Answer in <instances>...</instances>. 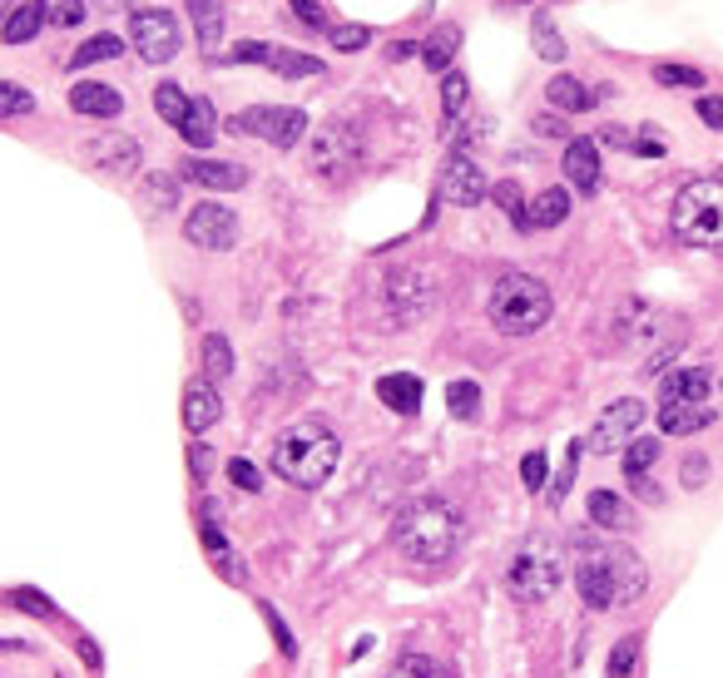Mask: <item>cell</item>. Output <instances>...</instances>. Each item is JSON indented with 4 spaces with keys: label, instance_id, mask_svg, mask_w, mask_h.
<instances>
[{
    "label": "cell",
    "instance_id": "obj_8",
    "mask_svg": "<svg viewBox=\"0 0 723 678\" xmlns=\"http://www.w3.org/2000/svg\"><path fill=\"white\" fill-rule=\"evenodd\" d=\"M233 130L253 134V140H268L273 149H292L308 134V114L292 105H253L233 119Z\"/></svg>",
    "mask_w": 723,
    "mask_h": 678
},
{
    "label": "cell",
    "instance_id": "obj_39",
    "mask_svg": "<svg viewBox=\"0 0 723 678\" xmlns=\"http://www.w3.org/2000/svg\"><path fill=\"white\" fill-rule=\"evenodd\" d=\"M446 407H451V416L471 421L475 407H481V387H475V382H451V387H446Z\"/></svg>",
    "mask_w": 723,
    "mask_h": 678
},
{
    "label": "cell",
    "instance_id": "obj_38",
    "mask_svg": "<svg viewBox=\"0 0 723 678\" xmlns=\"http://www.w3.org/2000/svg\"><path fill=\"white\" fill-rule=\"evenodd\" d=\"M442 109H446V130H451L456 119H461V109H466V75H461V70H446V80H442Z\"/></svg>",
    "mask_w": 723,
    "mask_h": 678
},
{
    "label": "cell",
    "instance_id": "obj_9",
    "mask_svg": "<svg viewBox=\"0 0 723 678\" xmlns=\"http://www.w3.org/2000/svg\"><path fill=\"white\" fill-rule=\"evenodd\" d=\"M130 40L149 65H169L173 55H179V45H184V35H179V21H173L169 11H134Z\"/></svg>",
    "mask_w": 723,
    "mask_h": 678
},
{
    "label": "cell",
    "instance_id": "obj_56",
    "mask_svg": "<svg viewBox=\"0 0 723 678\" xmlns=\"http://www.w3.org/2000/svg\"><path fill=\"white\" fill-rule=\"evenodd\" d=\"M635 154H649V159H659V154H664V144L649 140V134H644V140H635Z\"/></svg>",
    "mask_w": 723,
    "mask_h": 678
},
{
    "label": "cell",
    "instance_id": "obj_59",
    "mask_svg": "<svg viewBox=\"0 0 723 678\" xmlns=\"http://www.w3.org/2000/svg\"><path fill=\"white\" fill-rule=\"evenodd\" d=\"M411 50H417V45H411V40H397V45H391V60H407Z\"/></svg>",
    "mask_w": 723,
    "mask_h": 678
},
{
    "label": "cell",
    "instance_id": "obj_48",
    "mask_svg": "<svg viewBox=\"0 0 723 678\" xmlns=\"http://www.w3.org/2000/svg\"><path fill=\"white\" fill-rule=\"evenodd\" d=\"M263 619H268L273 639H278V654H282V658H298V639H292V629L278 619V609H273V604H263Z\"/></svg>",
    "mask_w": 723,
    "mask_h": 678
},
{
    "label": "cell",
    "instance_id": "obj_25",
    "mask_svg": "<svg viewBox=\"0 0 723 678\" xmlns=\"http://www.w3.org/2000/svg\"><path fill=\"white\" fill-rule=\"evenodd\" d=\"M565 218H570V189H545V194L530 204L526 223L530 228H555V223H565Z\"/></svg>",
    "mask_w": 723,
    "mask_h": 678
},
{
    "label": "cell",
    "instance_id": "obj_6",
    "mask_svg": "<svg viewBox=\"0 0 723 678\" xmlns=\"http://www.w3.org/2000/svg\"><path fill=\"white\" fill-rule=\"evenodd\" d=\"M674 238L689 249H719L723 243V179H694L674 198Z\"/></svg>",
    "mask_w": 723,
    "mask_h": 678
},
{
    "label": "cell",
    "instance_id": "obj_53",
    "mask_svg": "<svg viewBox=\"0 0 723 678\" xmlns=\"http://www.w3.org/2000/svg\"><path fill=\"white\" fill-rule=\"evenodd\" d=\"M189 465H194V481H208V471H214V456H208V446H189Z\"/></svg>",
    "mask_w": 723,
    "mask_h": 678
},
{
    "label": "cell",
    "instance_id": "obj_32",
    "mask_svg": "<svg viewBox=\"0 0 723 678\" xmlns=\"http://www.w3.org/2000/svg\"><path fill=\"white\" fill-rule=\"evenodd\" d=\"M119 50H124V40H119L115 31H105V35H89V40L80 45L75 55H70V65L80 70V65H95V60H115Z\"/></svg>",
    "mask_w": 723,
    "mask_h": 678
},
{
    "label": "cell",
    "instance_id": "obj_1",
    "mask_svg": "<svg viewBox=\"0 0 723 678\" xmlns=\"http://www.w3.org/2000/svg\"><path fill=\"white\" fill-rule=\"evenodd\" d=\"M466 540V520L451 500L442 496H421L411 506L397 510L391 520V545L407 555L411 565H446Z\"/></svg>",
    "mask_w": 723,
    "mask_h": 678
},
{
    "label": "cell",
    "instance_id": "obj_23",
    "mask_svg": "<svg viewBox=\"0 0 723 678\" xmlns=\"http://www.w3.org/2000/svg\"><path fill=\"white\" fill-rule=\"evenodd\" d=\"M713 421L709 401H689V407H659V431L670 436H689V431H703Z\"/></svg>",
    "mask_w": 723,
    "mask_h": 678
},
{
    "label": "cell",
    "instance_id": "obj_10",
    "mask_svg": "<svg viewBox=\"0 0 723 678\" xmlns=\"http://www.w3.org/2000/svg\"><path fill=\"white\" fill-rule=\"evenodd\" d=\"M184 238L194 243V249H204V253H228L238 243V218H233V208H224V204H198L194 214H189V223H184Z\"/></svg>",
    "mask_w": 723,
    "mask_h": 678
},
{
    "label": "cell",
    "instance_id": "obj_22",
    "mask_svg": "<svg viewBox=\"0 0 723 678\" xmlns=\"http://www.w3.org/2000/svg\"><path fill=\"white\" fill-rule=\"evenodd\" d=\"M377 397L387 401L397 416H411V411L421 407V377H411V372H391V377L377 382Z\"/></svg>",
    "mask_w": 723,
    "mask_h": 678
},
{
    "label": "cell",
    "instance_id": "obj_51",
    "mask_svg": "<svg viewBox=\"0 0 723 678\" xmlns=\"http://www.w3.org/2000/svg\"><path fill=\"white\" fill-rule=\"evenodd\" d=\"M520 481H526V491H545V451H530L520 461Z\"/></svg>",
    "mask_w": 723,
    "mask_h": 678
},
{
    "label": "cell",
    "instance_id": "obj_34",
    "mask_svg": "<svg viewBox=\"0 0 723 678\" xmlns=\"http://www.w3.org/2000/svg\"><path fill=\"white\" fill-rule=\"evenodd\" d=\"M154 109H159L164 124H173V130H179V124H184V114H189V95L179 85H159V89H154Z\"/></svg>",
    "mask_w": 723,
    "mask_h": 678
},
{
    "label": "cell",
    "instance_id": "obj_7",
    "mask_svg": "<svg viewBox=\"0 0 723 678\" xmlns=\"http://www.w3.org/2000/svg\"><path fill=\"white\" fill-rule=\"evenodd\" d=\"M357 164H362V130H357L352 119H333V124H323L313 134V169L323 179L342 183Z\"/></svg>",
    "mask_w": 723,
    "mask_h": 678
},
{
    "label": "cell",
    "instance_id": "obj_29",
    "mask_svg": "<svg viewBox=\"0 0 723 678\" xmlns=\"http://www.w3.org/2000/svg\"><path fill=\"white\" fill-rule=\"evenodd\" d=\"M45 15H40V0H31V5H15L11 21H5V45H31L35 35H40Z\"/></svg>",
    "mask_w": 723,
    "mask_h": 678
},
{
    "label": "cell",
    "instance_id": "obj_37",
    "mask_svg": "<svg viewBox=\"0 0 723 678\" xmlns=\"http://www.w3.org/2000/svg\"><path fill=\"white\" fill-rule=\"evenodd\" d=\"M173 204H179V183L164 179V173H154V179L144 183V208H149V214H169Z\"/></svg>",
    "mask_w": 723,
    "mask_h": 678
},
{
    "label": "cell",
    "instance_id": "obj_57",
    "mask_svg": "<svg viewBox=\"0 0 723 678\" xmlns=\"http://www.w3.org/2000/svg\"><path fill=\"white\" fill-rule=\"evenodd\" d=\"M80 658H85V664H89V668H99V649H95V644H89V639H80Z\"/></svg>",
    "mask_w": 723,
    "mask_h": 678
},
{
    "label": "cell",
    "instance_id": "obj_43",
    "mask_svg": "<svg viewBox=\"0 0 723 678\" xmlns=\"http://www.w3.org/2000/svg\"><path fill=\"white\" fill-rule=\"evenodd\" d=\"M635 658H639V634H629V639H619L615 649H610V678H629V668H635Z\"/></svg>",
    "mask_w": 723,
    "mask_h": 678
},
{
    "label": "cell",
    "instance_id": "obj_49",
    "mask_svg": "<svg viewBox=\"0 0 723 678\" xmlns=\"http://www.w3.org/2000/svg\"><path fill=\"white\" fill-rule=\"evenodd\" d=\"M491 198H496V204L506 208V214L516 218L520 228H530V223H526V208H520V189H516V183H510V179H506V183H496V189H491Z\"/></svg>",
    "mask_w": 723,
    "mask_h": 678
},
{
    "label": "cell",
    "instance_id": "obj_44",
    "mask_svg": "<svg viewBox=\"0 0 723 678\" xmlns=\"http://www.w3.org/2000/svg\"><path fill=\"white\" fill-rule=\"evenodd\" d=\"M327 35H333V45H337L342 55H357V50H367V45H372V31H367V25H333Z\"/></svg>",
    "mask_w": 723,
    "mask_h": 678
},
{
    "label": "cell",
    "instance_id": "obj_24",
    "mask_svg": "<svg viewBox=\"0 0 723 678\" xmlns=\"http://www.w3.org/2000/svg\"><path fill=\"white\" fill-rule=\"evenodd\" d=\"M456 50H461V31H456V25H436V31L426 35V45H421V65L442 75V70H451Z\"/></svg>",
    "mask_w": 723,
    "mask_h": 678
},
{
    "label": "cell",
    "instance_id": "obj_50",
    "mask_svg": "<svg viewBox=\"0 0 723 678\" xmlns=\"http://www.w3.org/2000/svg\"><path fill=\"white\" fill-rule=\"evenodd\" d=\"M228 481H233L238 491H258L263 475H258V465H253V461H243V456H238V461H228Z\"/></svg>",
    "mask_w": 723,
    "mask_h": 678
},
{
    "label": "cell",
    "instance_id": "obj_31",
    "mask_svg": "<svg viewBox=\"0 0 723 678\" xmlns=\"http://www.w3.org/2000/svg\"><path fill=\"white\" fill-rule=\"evenodd\" d=\"M233 377V347H228V337L208 332L204 337V382H224Z\"/></svg>",
    "mask_w": 723,
    "mask_h": 678
},
{
    "label": "cell",
    "instance_id": "obj_21",
    "mask_svg": "<svg viewBox=\"0 0 723 678\" xmlns=\"http://www.w3.org/2000/svg\"><path fill=\"white\" fill-rule=\"evenodd\" d=\"M179 134H184L189 149H208V144L218 140V114L208 99H189V114L184 124H179Z\"/></svg>",
    "mask_w": 723,
    "mask_h": 678
},
{
    "label": "cell",
    "instance_id": "obj_26",
    "mask_svg": "<svg viewBox=\"0 0 723 678\" xmlns=\"http://www.w3.org/2000/svg\"><path fill=\"white\" fill-rule=\"evenodd\" d=\"M204 549H208V560H214V570L224 574L228 584H243V580H249V570H243V565H238L233 545H228V540L218 535L214 525H204Z\"/></svg>",
    "mask_w": 723,
    "mask_h": 678
},
{
    "label": "cell",
    "instance_id": "obj_47",
    "mask_svg": "<svg viewBox=\"0 0 723 678\" xmlns=\"http://www.w3.org/2000/svg\"><path fill=\"white\" fill-rule=\"evenodd\" d=\"M11 604L25 614H35V619H55V604L45 600L40 590H11Z\"/></svg>",
    "mask_w": 723,
    "mask_h": 678
},
{
    "label": "cell",
    "instance_id": "obj_40",
    "mask_svg": "<svg viewBox=\"0 0 723 678\" xmlns=\"http://www.w3.org/2000/svg\"><path fill=\"white\" fill-rule=\"evenodd\" d=\"M659 451H664L659 441H635V446H629V451H625V475H629V481H639V475L654 471Z\"/></svg>",
    "mask_w": 723,
    "mask_h": 678
},
{
    "label": "cell",
    "instance_id": "obj_36",
    "mask_svg": "<svg viewBox=\"0 0 723 678\" xmlns=\"http://www.w3.org/2000/svg\"><path fill=\"white\" fill-rule=\"evenodd\" d=\"M387 678H451V668L426 658V654H407V658H397V668H391Z\"/></svg>",
    "mask_w": 723,
    "mask_h": 678
},
{
    "label": "cell",
    "instance_id": "obj_28",
    "mask_svg": "<svg viewBox=\"0 0 723 678\" xmlns=\"http://www.w3.org/2000/svg\"><path fill=\"white\" fill-rule=\"evenodd\" d=\"M545 95H551L555 109H570V114H580V109L594 105V95H590V89H585L575 75H555L551 85H545Z\"/></svg>",
    "mask_w": 723,
    "mask_h": 678
},
{
    "label": "cell",
    "instance_id": "obj_58",
    "mask_svg": "<svg viewBox=\"0 0 723 678\" xmlns=\"http://www.w3.org/2000/svg\"><path fill=\"white\" fill-rule=\"evenodd\" d=\"M95 11H124V5H134V0H89Z\"/></svg>",
    "mask_w": 723,
    "mask_h": 678
},
{
    "label": "cell",
    "instance_id": "obj_55",
    "mask_svg": "<svg viewBox=\"0 0 723 678\" xmlns=\"http://www.w3.org/2000/svg\"><path fill=\"white\" fill-rule=\"evenodd\" d=\"M535 130H540V134H565V124H561L555 114H540V119H535Z\"/></svg>",
    "mask_w": 723,
    "mask_h": 678
},
{
    "label": "cell",
    "instance_id": "obj_11",
    "mask_svg": "<svg viewBox=\"0 0 723 678\" xmlns=\"http://www.w3.org/2000/svg\"><path fill=\"white\" fill-rule=\"evenodd\" d=\"M432 282H426V273L417 268H401L387 278V302H391V317H397V327L417 323L421 313H432Z\"/></svg>",
    "mask_w": 723,
    "mask_h": 678
},
{
    "label": "cell",
    "instance_id": "obj_14",
    "mask_svg": "<svg viewBox=\"0 0 723 678\" xmlns=\"http://www.w3.org/2000/svg\"><path fill=\"white\" fill-rule=\"evenodd\" d=\"M70 109H75V114H89V119H119L124 114V95L99 85V80H80V85L70 89Z\"/></svg>",
    "mask_w": 723,
    "mask_h": 678
},
{
    "label": "cell",
    "instance_id": "obj_4",
    "mask_svg": "<svg viewBox=\"0 0 723 678\" xmlns=\"http://www.w3.org/2000/svg\"><path fill=\"white\" fill-rule=\"evenodd\" d=\"M486 317L496 332L506 337H530L551 323V288L530 273H501L496 288H491Z\"/></svg>",
    "mask_w": 723,
    "mask_h": 678
},
{
    "label": "cell",
    "instance_id": "obj_52",
    "mask_svg": "<svg viewBox=\"0 0 723 678\" xmlns=\"http://www.w3.org/2000/svg\"><path fill=\"white\" fill-rule=\"evenodd\" d=\"M699 119L709 130H723V95H703L699 99Z\"/></svg>",
    "mask_w": 723,
    "mask_h": 678
},
{
    "label": "cell",
    "instance_id": "obj_54",
    "mask_svg": "<svg viewBox=\"0 0 723 678\" xmlns=\"http://www.w3.org/2000/svg\"><path fill=\"white\" fill-rule=\"evenodd\" d=\"M703 471H709V461H703V456H689V461H684V485H703Z\"/></svg>",
    "mask_w": 723,
    "mask_h": 678
},
{
    "label": "cell",
    "instance_id": "obj_18",
    "mask_svg": "<svg viewBox=\"0 0 723 678\" xmlns=\"http://www.w3.org/2000/svg\"><path fill=\"white\" fill-rule=\"evenodd\" d=\"M89 164H99V169H115V173H130L134 164H140V144L124 140V134H99V140L85 144Z\"/></svg>",
    "mask_w": 723,
    "mask_h": 678
},
{
    "label": "cell",
    "instance_id": "obj_12",
    "mask_svg": "<svg viewBox=\"0 0 723 678\" xmlns=\"http://www.w3.org/2000/svg\"><path fill=\"white\" fill-rule=\"evenodd\" d=\"M486 173H481V164L471 159V154H451L446 159V169H442V198L446 204H456V208H471V204H481L486 198Z\"/></svg>",
    "mask_w": 723,
    "mask_h": 678
},
{
    "label": "cell",
    "instance_id": "obj_13",
    "mask_svg": "<svg viewBox=\"0 0 723 678\" xmlns=\"http://www.w3.org/2000/svg\"><path fill=\"white\" fill-rule=\"evenodd\" d=\"M644 416H649L644 401H635V397L615 401V407H610L605 416L594 421V431H590V451H610V446L629 441V436L639 431V421H644Z\"/></svg>",
    "mask_w": 723,
    "mask_h": 678
},
{
    "label": "cell",
    "instance_id": "obj_27",
    "mask_svg": "<svg viewBox=\"0 0 723 678\" xmlns=\"http://www.w3.org/2000/svg\"><path fill=\"white\" fill-rule=\"evenodd\" d=\"M590 520L600 530H629V525H635V510H629L619 496H610V491H594V496H590Z\"/></svg>",
    "mask_w": 723,
    "mask_h": 678
},
{
    "label": "cell",
    "instance_id": "obj_15",
    "mask_svg": "<svg viewBox=\"0 0 723 678\" xmlns=\"http://www.w3.org/2000/svg\"><path fill=\"white\" fill-rule=\"evenodd\" d=\"M565 179L580 189V194H600V149L590 140H570L565 144Z\"/></svg>",
    "mask_w": 723,
    "mask_h": 678
},
{
    "label": "cell",
    "instance_id": "obj_35",
    "mask_svg": "<svg viewBox=\"0 0 723 678\" xmlns=\"http://www.w3.org/2000/svg\"><path fill=\"white\" fill-rule=\"evenodd\" d=\"M530 31H535V50L545 55V60H565V40H561V31H555V21H551V15H545V11H535Z\"/></svg>",
    "mask_w": 723,
    "mask_h": 678
},
{
    "label": "cell",
    "instance_id": "obj_17",
    "mask_svg": "<svg viewBox=\"0 0 723 678\" xmlns=\"http://www.w3.org/2000/svg\"><path fill=\"white\" fill-rule=\"evenodd\" d=\"M218 416H224V401H218L214 382H189L184 387V426L198 436V431H208Z\"/></svg>",
    "mask_w": 723,
    "mask_h": 678
},
{
    "label": "cell",
    "instance_id": "obj_42",
    "mask_svg": "<svg viewBox=\"0 0 723 678\" xmlns=\"http://www.w3.org/2000/svg\"><path fill=\"white\" fill-rule=\"evenodd\" d=\"M654 85H670V89H694L703 85V75L694 65H654Z\"/></svg>",
    "mask_w": 723,
    "mask_h": 678
},
{
    "label": "cell",
    "instance_id": "obj_5",
    "mask_svg": "<svg viewBox=\"0 0 723 678\" xmlns=\"http://www.w3.org/2000/svg\"><path fill=\"white\" fill-rule=\"evenodd\" d=\"M565 584V545L555 535H530L506 565V590L526 604L551 600Z\"/></svg>",
    "mask_w": 723,
    "mask_h": 678
},
{
    "label": "cell",
    "instance_id": "obj_45",
    "mask_svg": "<svg viewBox=\"0 0 723 678\" xmlns=\"http://www.w3.org/2000/svg\"><path fill=\"white\" fill-rule=\"evenodd\" d=\"M292 5V21L308 25V31H333L327 25V11H323V0H288Z\"/></svg>",
    "mask_w": 723,
    "mask_h": 678
},
{
    "label": "cell",
    "instance_id": "obj_46",
    "mask_svg": "<svg viewBox=\"0 0 723 678\" xmlns=\"http://www.w3.org/2000/svg\"><path fill=\"white\" fill-rule=\"evenodd\" d=\"M580 451H585L580 441H570V446H565V465H561V481H555V491H551V506H561V500H565V491H570L575 471H580Z\"/></svg>",
    "mask_w": 723,
    "mask_h": 678
},
{
    "label": "cell",
    "instance_id": "obj_16",
    "mask_svg": "<svg viewBox=\"0 0 723 678\" xmlns=\"http://www.w3.org/2000/svg\"><path fill=\"white\" fill-rule=\"evenodd\" d=\"M689 401H709V372L703 366H679L659 387V407H689Z\"/></svg>",
    "mask_w": 723,
    "mask_h": 678
},
{
    "label": "cell",
    "instance_id": "obj_2",
    "mask_svg": "<svg viewBox=\"0 0 723 678\" xmlns=\"http://www.w3.org/2000/svg\"><path fill=\"white\" fill-rule=\"evenodd\" d=\"M337 456H342V441H337L333 426H323V421H292L288 431H278L268 461L288 485L317 491L337 471Z\"/></svg>",
    "mask_w": 723,
    "mask_h": 678
},
{
    "label": "cell",
    "instance_id": "obj_30",
    "mask_svg": "<svg viewBox=\"0 0 723 678\" xmlns=\"http://www.w3.org/2000/svg\"><path fill=\"white\" fill-rule=\"evenodd\" d=\"M268 65L278 70L282 80H308V75H323V60L317 55H298V50H278L273 45V55H268Z\"/></svg>",
    "mask_w": 723,
    "mask_h": 678
},
{
    "label": "cell",
    "instance_id": "obj_20",
    "mask_svg": "<svg viewBox=\"0 0 723 678\" xmlns=\"http://www.w3.org/2000/svg\"><path fill=\"white\" fill-rule=\"evenodd\" d=\"M189 21H194V35L204 45V55L214 60L218 40H224V5L218 0H189Z\"/></svg>",
    "mask_w": 723,
    "mask_h": 678
},
{
    "label": "cell",
    "instance_id": "obj_33",
    "mask_svg": "<svg viewBox=\"0 0 723 678\" xmlns=\"http://www.w3.org/2000/svg\"><path fill=\"white\" fill-rule=\"evenodd\" d=\"M85 0H40V15L45 25H55V31H75L80 21H85Z\"/></svg>",
    "mask_w": 723,
    "mask_h": 678
},
{
    "label": "cell",
    "instance_id": "obj_19",
    "mask_svg": "<svg viewBox=\"0 0 723 678\" xmlns=\"http://www.w3.org/2000/svg\"><path fill=\"white\" fill-rule=\"evenodd\" d=\"M184 179L204 183V189H243L249 183V169L228 159H184Z\"/></svg>",
    "mask_w": 723,
    "mask_h": 678
},
{
    "label": "cell",
    "instance_id": "obj_3",
    "mask_svg": "<svg viewBox=\"0 0 723 678\" xmlns=\"http://www.w3.org/2000/svg\"><path fill=\"white\" fill-rule=\"evenodd\" d=\"M575 590H580V600L590 609H625V604H635L649 590V570L635 549L610 545V549H594L590 560H580Z\"/></svg>",
    "mask_w": 723,
    "mask_h": 678
},
{
    "label": "cell",
    "instance_id": "obj_41",
    "mask_svg": "<svg viewBox=\"0 0 723 678\" xmlns=\"http://www.w3.org/2000/svg\"><path fill=\"white\" fill-rule=\"evenodd\" d=\"M15 114H35V95L21 85H0V119H15Z\"/></svg>",
    "mask_w": 723,
    "mask_h": 678
},
{
    "label": "cell",
    "instance_id": "obj_60",
    "mask_svg": "<svg viewBox=\"0 0 723 678\" xmlns=\"http://www.w3.org/2000/svg\"><path fill=\"white\" fill-rule=\"evenodd\" d=\"M11 11H15V0H0V31H5V21H11Z\"/></svg>",
    "mask_w": 723,
    "mask_h": 678
}]
</instances>
